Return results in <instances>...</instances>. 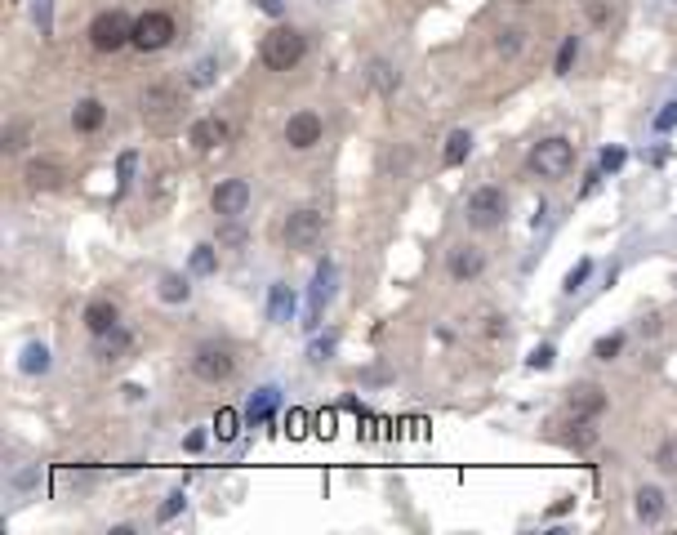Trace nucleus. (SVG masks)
I'll use <instances>...</instances> for the list:
<instances>
[{"instance_id":"1","label":"nucleus","mask_w":677,"mask_h":535,"mask_svg":"<svg viewBox=\"0 0 677 535\" xmlns=\"http://www.w3.org/2000/svg\"><path fill=\"white\" fill-rule=\"evenodd\" d=\"M304 54H308V41H304V32H295V27H272L259 45V58L272 67V72H290V67H299Z\"/></svg>"},{"instance_id":"2","label":"nucleus","mask_w":677,"mask_h":535,"mask_svg":"<svg viewBox=\"0 0 677 535\" xmlns=\"http://www.w3.org/2000/svg\"><path fill=\"white\" fill-rule=\"evenodd\" d=\"M90 45L99 54H116V50H125V45H134V23H130V14H121V9L99 14V18L90 23Z\"/></svg>"},{"instance_id":"3","label":"nucleus","mask_w":677,"mask_h":535,"mask_svg":"<svg viewBox=\"0 0 677 535\" xmlns=\"http://www.w3.org/2000/svg\"><path fill=\"white\" fill-rule=\"evenodd\" d=\"M526 165H530L539 179H566L571 165H575V148L566 143V139H539V143L530 148Z\"/></svg>"},{"instance_id":"4","label":"nucleus","mask_w":677,"mask_h":535,"mask_svg":"<svg viewBox=\"0 0 677 535\" xmlns=\"http://www.w3.org/2000/svg\"><path fill=\"white\" fill-rule=\"evenodd\" d=\"M464 219H469L472 228L490 232V228H499L508 219V197L499 188H477L469 197V206H464Z\"/></svg>"},{"instance_id":"5","label":"nucleus","mask_w":677,"mask_h":535,"mask_svg":"<svg viewBox=\"0 0 677 535\" xmlns=\"http://www.w3.org/2000/svg\"><path fill=\"white\" fill-rule=\"evenodd\" d=\"M321 237H325V219L313 206H304V210H295L285 219V246L290 250H316Z\"/></svg>"},{"instance_id":"6","label":"nucleus","mask_w":677,"mask_h":535,"mask_svg":"<svg viewBox=\"0 0 677 535\" xmlns=\"http://www.w3.org/2000/svg\"><path fill=\"white\" fill-rule=\"evenodd\" d=\"M174 41V18L169 14H143L139 23H134V50H143V54H157L165 50Z\"/></svg>"},{"instance_id":"7","label":"nucleus","mask_w":677,"mask_h":535,"mask_svg":"<svg viewBox=\"0 0 677 535\" xmlns=\"http://www.w3.org/2000/svg\"><path fill=\"white\" fill-rule=\"evenodd\" d=\"M209 201H214V214H218V219H241L246 206H250V183H246V179H223Z\"/></svg>"},{"instance_id":"8","label":"nucleus","mask_w":677,"mask_h":535,"mask_svg":"<svg viewBox=\"0 0 677 535\" xmlns=\"http://www.w3.org/2000/svg\"><path fill=\"white\" fill-rule=\"evenodd\" d=\"M321 134H325V125H321V116L316 112H295L290 121H285V143L295 148V152H308L321 143Z\"/></svg>"},{"instance_id":"9","label":"nucleus","mask_w":677,"mask_h":535,"mask_svg":"<svg viewBox=\"0 0 677 535\" xmlns=\"http://www.w3.org/2000/svg\"><path fill=\"white\" fill-rule=\"evenodd\" d=\"M192 371H197V379H206V384H218V379H227V374L237 371V362H232V353H227V348L206 344V348H197Z\"/></svg>"},{"instance_id":"10","label":"nucleus","mask_w":677,"mask_h":535,"mask_svg":"<svg viewBox=\"0 0 677 535\" xmlns=\"http://www.w3.org/2000/svg\"><path fill=\"white\" fill-rule=\"evenodd\" d=\"M227 121H218V116H201L192 130H188V143L197 148V152H214L218 143H227Z\"/></svg>"},{"instance_id":"11","label":"nucleus","mask_w":677,"mask_h":535,"mask_svg":"<svg viewBox=\"0 0 677 535\" xmlns=\"http://www.w3.org/2000/svg\"><path fill=\"white\" fill-rule=\"evenodd\" d=\"M566 406H571L575 420H593V415H602V411H606V397H602V388H597V384H575L571 397H566Z\"/></svg>"},{"instance_id":"12","label":"nucleus","mask_w":677,"mask_h":535,"mask_svg":"<svg viewBox=\"0 0 677 535\" xmlns=\"http://www.w3.org/2000/svg\"><path fill=\"white\" fill-rule=\"evenodd\" d=\"M481 268H486V255H481L477 246H455V250H450V277H455V281L481 277Z\"/></svg>"},{"instance_id":"13","label":"nucleus","mask_w":677,"mask_h":535,"mask_svg":"<svg viewBox=\"0 0 677 535\" xmlns=\"http://www.w3.org/2000/svg\"><path fill=\"white\" fill-rule=\"evenodd\" d=\"M143 116H148V121H160V125L174 121V116H179V94H174V90H148V94H143Z\"/></svg>"},{"instance_id":"14","label":"nucleus","mask_w":677,"mask_h":535,"mask_svg":"<svg viewBox=\"0 0 677 535\" xmlns=\"http://www.w3.org/2000/svg\"><path fill=\"white\" fill-rule=\"evenodd\" d=\"M121 326V313H116V304H107V299H94L90 308H85V330L90 335H107V330H116Z\"/></svg>"},{"instance_id":"15","label":"nucleus","mask_w":677,"mask_h":535,"mask_svg":"<svg viewBox=\"0 0 677 535\" xmlns=\"http://www.w3.org/2000/svg\"><path fill=\"white\" fill-rule=\"evenodd\" d=\"M58 183H63V170H58L53 160H32V165H27V188H32V192H53Z\"/></svg>"},{"instance_id":"16","label":"nucleus","mask_w":677,"mask_h":535,"mask_svg":"<svg viewBox=\"0 0 677 535\" xmlns=\"http://www.w3.org/2000/svg\"><path fill=\"white\" fill-rule=\"evenodd\" d=\"M103 121H107V107L99 103V99H81V103H76V112H72V125H76L81 134H94Z\"/></svg>"},{"instance_id":"17","label":"nucleus","mask_w":677,"mask_h":535,"mask_svg":"<svg viewBox=\"0 0 677 535\" xmlns=\"http://www.w3.org/2000/svg\"><path fill=\"white\" fill-rule=\"evenodd\" d=\"M637 518L642 522H660L664 518V491L660 486H642L637 491Z\"/></svg>"},{"instance_id":"18","label":"nucleus","mask_w":677,"mask_h":535,"mask_svg":"<svg viewBox=\"0 0 677 535\" xmlns=\"http://www.w3.org/2000/svg\"><path fill=\"white\" fill-rule=\"evenodd\" d=\"M325 299H330V264L316 268V286H313V313H308V326H316L321 321V308H325Z\"/></svg>"},{"instance_id":"19","label":"nucleus","mask_w":677,"mask_h":535,"mask_svg":"<svg viewBox=\"0 0 677 535\" xmlns=\"http://www.w3.org/2000/svg\"><path fill=\"white\" fill-rule=\"evenodd\" d=\"M472 152V134L469 130H455L450 139H446V165H464Z\"/></svg>"},{"instance_id":"20","label":"nucleus","mask_w":677,"mask_h":535,"mask_svg":"<svg viewBox=\"0 0 677 535\" xmlns=\"http://www.w3.org/2000/svg\"><path fill=\"white\" fill-rule=\"evenodd\" d=\"M99 339V357H121L125 348H130V335L116 326V330H107V335H94Z\"/></svg>"},{"instance_id":"21","label":"nucleus","mask_w":677,"mask_h":535,"mask_svg":"<svg viewBox=\"0 0 677 535\" xmlns=\"http://www.w3.org/2000/svg\"><path fill=\"white\" fill-rule=\"evenodd\" d=\"M23 371L27 374L50 371V348H45V344H27V353H23Z\"/></svg>"},{"instance_id":"22","label":"nucleus","mask_w":677,"mask_h":535,"mask_svg":"<svg viewBox=\"0 0 677 535\" xmlns=\"http://www.w3.org/2000/svg\"><path fill=\"white\" fill-rule=\"evenodd\" d=\"M290 313H295L290 286H272V321H290Z\"/></svg>"},{"instance_id":"23","label":"nucleus","mask_w":677,"mask_h":535,"mask_svg":"<svg viewBox=\"0 0 677 535\" xmlns=\"http://www.w3.org/2000/svg\"><path fill=\"white\" fill-rule=\"evenodd\" d=\"M370 81H374V85H379V90H383V94H392V90H397V85H401V72H392V67H388V63H383V58H379V63H374V67H370Z\"/></svg>"},{"instance_id":"24","label":"nucleus","mask_w":677,"mask_h":535,"mask_svg":"<svg viewBox=\"0 0 677 535\" xmlns=\"http://www.w3.org/2000/svg\"><path fill=\"white\" fill-rule=\"evenodd\" d=\"M620 348H624V335H602V339L593 344V357H597V362H615Z\"/></svg>"},{"instance_id":"25","label":"nucleus","mask_w":677,"mask_h":535,"mask_svg":"<svg viewBox=\"0 0 677 535\" xmlns=\"http://www.w3.org/2000/svg\"><path fill=\"white\" fill-rule=\"evenodd\" d=\"M272 406H276V388H263L259 397L250 402V411H246V415H250V424H259V420H267V415H272Z\"/></svg>"},{"instance_id":"26","label":"nucleus","mask_w":677,"mask_h":535,"mask_svg":"<svg viewBox=\"0 0 677 535\" xmlns=\"http://www.w3.org/2000/svg\"><path fill=\"white\" fill-rule=\"evenodd\" d=\"M160 299H165V304L188 299V281H183V277H174V272H169V277H160Z\"/></svg>"},{"instance_id":"27","label":"nucleus","mask_w":677,"mask_h":535,"mask_svg":"<svg viewBox=\"0 0 677 535\" xmlns=\"http://www.w3.org/2000/svg\"><path fill=\"white\" fill-rule=\"evenodd\" d=\"M237 424H241V420H237V411H227V406H223V411L214 415V433H218V442H232V437H237Z\"/></svg>"},{"instance_id":"28","label":"nucleus","mask_w":677,"mask_h":535,"mask_svg":"<svg viewBox=\"0 0 677 535\" xmlns=\"http://www.w3.org/2000/svg\"><path fill=\"white\" fill-rule=\"evenodd\" d=\"M575 58H579V41L566 36V41H562V50H557V76H571Z\"/></svg>"},{"instance_id":"29","label":"nucleus","mask_w":677,"mask_h":535,"mask_svg":"<svg viewBox=\"0 0 677 535\" xmlns=\"http://www.w3.org/2000/svg\"><path fill=\"white\" fill-rule=\"evenodd\" d=\"M588 272H593V264H588V259H579V264H575L571 272H566V281H562V290H566V295H575V290H579V286L588 281Z\"/></svg>"},{"instance_id":"30","label":"nucleus","mask_w":677,"mask_h":535,"mask_svg":"<svg viewBox=\"0 0 677 535\" xmlns=\"http://www.w3.org/2000/svg\"><path fill=\"white\" fill-rule=\"evenodd\" d=\"M655 464H660L664 473H677V442H664V446L655 451Z\"/></svg>"},{"instance_id":"31","label":"nucleus","mask_w":677,"mask_h":535,"mask_svg":"<svg viewBox=\"0 0 677 535\" xmlns=\"http://www.w3.org/2000/svg\"><path fill=\"white\" fill-rule=\"evenodd\" d=\"M673 125H677V99H673V103H664V112L655 116V130H660V134H669Z\"/></svg>"},{"instance_id":"32","label":"nucleus","mask_w":677,"mask_h":535,"mask_svg":"<svg viewBox=\"0 0 677 535\" xmlns=\"http://www.w3.org/2000/svg\"><path fill=\"white\" fill-rule=\"evenodd\" d=\"M192 268H197V272H214V246H197V255H192Z\"/></svg>"},{"instance_id":"33","label":"nucleus","mask_w":677,"mask_h":535,"mask_svg":"<svg viewBox=\"0 0 677 535\" xmlns=\"http://www.w3.org/2000/svg\"><path fill=\"white\" fill-rule=\"evenodd\" d=\"M553 357H557V353L544 344V348H535V353H530V366H535V371H548V366H553Z\"/></svg>"},{"instance_id":"34","label":"nucleus","mask_w":677,"mask_h":535,"mask_svg":"<svg viewBox=\"0 0 677 535\" xmlns=\"http://www.w3.org/2000/svg\"><path fill=\"white\" fill-rule=\"evenodd\" d=\"M179 509H183V491H174V495H169V500L160 504V522H169V518H174Z\"/></svg>"},{"instance_id":"35","label":"nucleus","mask_w":677,"mask_h":535,"mask_svg":"<svg viewBox=\"0 0 677 535\" xmlns=\"http://www.w3.org/2000/svg\"><path fill=\"white\" fill-rule=\"evenodd\" d=\"M308 415H304V411H290V420H285V428H290V437H304V433H308Z\"/></svg>"},{"instance_id":"36","label":"nucleus","mask_w":677,"mask_h":535,"mask_svg":"<svg viewBox=\"0 0 677 535\" xmlns=\"http://www.w3.org/2000/svg\"><path fill=\"white\" fill-rule=\"evenodd\" d=\"M624 165V148H606L602 152V170H620Z\"/></svg>"},{"instance_id":"37","label":"nucleus","mask_w":677,"mask_h":535,"mask_svg":"<svg viewBox=\"0 0 677 535\" xmlns=\"http://www.w3.org/2000/svg\"><path fill=\"white\" fill-rule=\"evenodd\" d=\"M192 81H197V85H209V81H214V63H201V67H197V76H192Z\"/></svg>"},{"instance_id":"38","label":"nucleus","mask_w":677,"mask_h":535,"mask_svg":"<svg viewBox=\"0 0 677 535\" xmlns=\"http://www.w3.org/2000/svg\"><path fill=\"white\" fill-rule=\"evenodd\" d=\"M259 9H263V14H272V18H276V14L285 9V0H259Z\"/></svg>"},{"instance_id":"39","label":"nucleus","mask_w":677,"mask_h":535,"mask_svg":"<svg viewBox=\"0 0 677 535\" xmlns=\"http://www.w3.org/2000/svg\"><path fill=\"white\" fill-rule=\"evenodd\" d=\"M330 348H334L330 339H325V344H313V362H325V357H330Z\"/></svg>"}]
</instances>
